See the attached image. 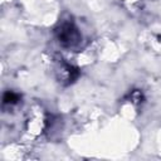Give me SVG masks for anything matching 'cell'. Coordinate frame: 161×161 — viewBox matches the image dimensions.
Wrapping results in <instances>:
<instances>
[{
	"mask_svg": "<svg viewBox=\"0 0 161 161\" xmlns=\"http://www.w3.org/2000/svg\"><path fill=\"white\" fill-rule=\"evenodd\" d=\"M55 35L58 42L64 48H74L77 47L80 40L82 35L78 30V28L72 21H64L55 29Z\"/></svg>",
	"mask_w": 161,
	"mask_h": 161,
	"instance_id": "6da1fadb",
	"label": "cell"
},
{
	"mask_svg": "<svg viewBox=\"0 0 161 161\" xmlns=\"http://www.w3.org/2000/svg\"><path fill=\"white\" fill-rule=\"evenodd\" d=\"M20 101V96L13 91H6L3 96V103L4 104H15Z\"/></svg>",
	"mask_w": 161,
	"mask_h": 161,
	"instance_id": "7a4b0ae2",
	"label": "cell"
}]
</instances>
